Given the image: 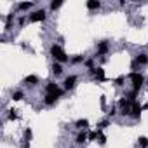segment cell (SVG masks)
I'll use <instances>...</instances> for the list:
<instances>
[{
    "mask_svg": "<svg viewBox=\"0 0 148 148\" xmlns=\"http://www.w3.org/2000/svg\"><path fill=\"white\" fill-rule=\"evenodd\" d=\"M86 5H87V9H89V11H96V9H99V7H101V2H99V0H89Z\"/></svg>",
    "mask_w": 148,
    "mask_h": 148,
    "instance_id": "obj_15",
    "label": "cell"
},
{
    "mask_svg": "<svg viewBox=\"0 0 148 148\" xmlns=\"http://www.w3.org/2000/svg\"><path fill=\"white\" fill-rule=\"evenodd\" d=\"M96 49H98V54H96V56H105V54L108 52V49H110L108 40H101V42H98Z\"/></svg>",
    "mask_w": 148,
    "mask_h": 148,
    "instance_id": "obj_8",
    "label": "cell"
},
{
    "mask_svg": "<svg viewBox=\"0 0 148 148\" xmlns=\"http://www.w3.org/2000/svg\"><path fill=\"white\" fill-rule=\"evenodd\" d=\"M146 64H148V54H146V52H139V54L132 59L131 70H138L139 66H146Z\"/></svg>",
    "mask_w": 148,
    "mask_h": 148,
    "instance_id": "obj_3",
    "label": "cell"
},
{
    "mask_svg": "<svg viewBox=\"0 0 148 148\" xmlns=\"http://www.w3.org/2000/svg\"><path fill=\"white\" fill-rule=\"evenodd\" d=\"M141 112H143V106L139 105V101H132V106H131V117L139 120L141 119Z\"/></svg>",
    "mask_w": 148,
    "mask_h": 148,
    "instance_id": "obj_6",
    "label": "cell"
},
{
    "mask_svg": "<svg viewBox=\"0 0 148 148\" xmlns=\"http://www.w3.org/2000/svg\"><path fill=\"white\" fill-rule=\"evenodd\" d=\"M63 5V0H52V2H51V11H56V9H59Z\"/></svg>",
    "mask_w": 148,
    "mask_h": 148,
    "instance_id": "obj_20",
    "label": "cell"
},
{
    "mask_svg": "<svg viewBox=\"0 0 148 148\" xmlns=\"http://www.w3.org/2000/svg\"><path fill=\"white\" fill-rule=\"evenodd\" d=\"M58 96H54V94H45V98H44V103L47 105V106H52V105H56L58 103Z\"/></svg>",
    "mask_w": 148,
    "mask_h": 148,
    "instance_id": "obj_13",
    "label": "cell"
},
{
    "mask_svg": "<svg viewBox=\"0 0 148 148\" xmlns=\"http://www.w3.org/2000/svg\"><path fill=\"white\" fill-rule=\"evenodd\" d=\"M108 124H110V122H108V120H101V122H99V124H98V131H103V129H105V127H108Z\"/></svg>",
    "mask_w": 148,
    "mask_h": 148,
    "instance_id": "obj_24",
    "label": "cell"
},
{
    "mask_svg": "<svg viewBox=\"0 0 148 148\" xmlns=\"http://www.w3.org/2000/svg\"><path fill=\"white\" fill-rule=\"evenodd\" d=\"M86 141H89V134H87L86 131H80V132L77 134V138H75V143H77V145H84Z\"/></svg>",
    "mask_w": 148,
    "mask_h": 148,
    "instance_id": "obj_11",
    "label": "cell"
},
{
    "mask_svg": "<svg viewBox=\"0 0 148 148\" xmlns=\"http://www.w3.org/2000/svg\"><path fill=\"white\" fill-rule=\"evenodd\" d=\"M63 64L61 63H58V61H54L52 63V66H51V71H52V75L54 77H59V75H63Z\"/></svg>",
    "mask_w": 148,
    "mask_h": 148,
    "instance_id": "obj_10",
    "label": "cell"
},
{
    "mask_svg": "<svg viewBox=\"0 0 148 148\" xmlns=\"http://www.w3.org/2000/svg\"><path fill=\"white\" fill-rule=\"evenodd\" d=\"M138 145H139L141 148H148V138H146V136H139V138H138Z\"/></svg>",
    "mask_w": 148,
    "mask_h": 148,
    "instance_id": "obj_19",
    "label": "cell"
},
{
    "mask_svg": "<svg viewBox=\"0 0 148 148\" xmlns=\"http://www.w3.org/2000/svg\"><path fill=\"white\" fill-rule=\"evenodd\" d=\"M89 73H91L96 80H105V70L103 68H91Z\"/></svg>",
    "mask_w": 148,
    "mask_h": 148,
    "instance_id": "obj_9",
    "label": "cell"
},
{
    "mask_svg": "<svg viewBox=\"0 0 148 148\" xmlns=\"http://www.w3.org/2000/svg\"><path fill=\"white\" fill-rule=\"evenodd\" d=\"M45 18H47L45 11H44V9H38V11H35V12L30 14L28 21H30V23H38V21H45Z\"/></svg>",
    "mask_w": 148,
    "mask_h": 148,
    "instance_id": "obj_5",
    "label": "cell"
},
{
    "mask_svg": "<svg viewBox=\"0 0 148 148\" xmlns=\"http://www.w3.org/2000/svg\"><path fill=\"white\" fill-rule=\"evenodd\" d=\"M92 64H94V61H92V59H86V66H87L89 70H91V68H94Z\"/></svg>",
    "mask_w": 148,
    "mask_h": 148,
    "instance_id": "obj_27",
    "label": "cell"
},
{
    "mask_svg": "<svg viewBox=\"0 0 148 148\" xmlns=\"http://www.w3.org/2000/svg\"><path fill=\"white\" fill-rule=\"evenodd\" d=\"M32 7H33V2H21V4H18V9L19 11H28Z\"/></svg>",
    "mask_w": 148,
    "mask_h": 148,
    "instance_id": "obj_17",
    "label": "cell"
},
{
    "mask_svg": "<svg viewBox=\"0 0 148 148\" xmlns=\"http://www.w3.org/2000/svg\"><path fill=\"white\" fill-rule=\"evenodd\" d=\"M129 79L132 80V91L134 92H139V89H141V86L145 82V77L141 75V73H138V71H131L129 73Z\"/></svg>",
    "mask_w": 148,
    "mask_h": 148,
    "instance_id": "obj_2",
    "label": "cell"
},
{
    "mask_svg": "<svg viewBox=\"0 0 148 148\" xmlns=\"http://www.w3.org/2000/svg\"><path fill=\"white\" fill-rule=\"evenodd\" d=\"M23 98H25L23 91H12V99H14V101H21Z\"/></svg>",
    "mask_w": 148,
    "mask_h": 148,
    "instance_id": "obj_21",
    "label": "cell"
},
{
    "mask_svg": "<svg viewBox=\"0 0 148 148\" xmlns=\"http://www.w3.org/2000/svg\"><path fill=\"white\" fill-rule=\"evenodd\" d=\"M124 82H125V77H124V75H120V77H117V79H115V84H117L119 87H120V86H124Z\"/></svg>",
    "mask_w": 148,
    "mask_h": 148,
    "instance_id": "obj_23",
    "label": "cell"
},
{
    "mask_svg": "<svg viewBox=\"0 0 148 148\" xmlns=\"http://www.w3.org/2000/svg\"><path fill=\"white\" fill-rule=\"evenodd\" d=\"M45 94H54V96L61 98V96L64 94V89H61L56 82H47V86H45Z\"/></svg>",
    "mask_w": 148,
    "mask_h": 148,
    "instance_id": "obj_4",
    "label": "cell"
},
{
    "mask_svg": "<svg viewBox=\"0 0 148 148\" xmlns=\"http://www.w3.org/2000/svg\"><path fill=\"white\" fill-rule=\"evenodd\" d=\"M51 56H52L54 61H58V63H61V64L70 61V58H68V54L63 51V47H61V45H56V44L51 45Z\"/></svg>",
    "mask_w": 148,
    "mask_h": 148,
    "instance_id": "obj_1",
    "label": "cell"
},
{
    "mask_svg": "<svg viewBox=\"0 0 148 148\" xmlns=\"http://www.w3.org/2000/svg\"><path fill=\"white\" fill-rule=\"evenodd\" d=\"M18 117V110H9V120H16Z\"/></svg>",
    "mask_w": 148,
    "mask_h": 148,
    "instance_id": "obj_22",
    "label": "cell"
},
{
    "mask_svg": "<svg viewBox=\"0 0 148 148\" xmlns=\"http://www.w3.org/2000/svg\"><path fill=\"white\" fill-rule=\"evenodd\" d=\"M75 86H77V77H75V75H68V77L64 79V82H63V89H64V91H71Z\"/></svg>",
    "mask_w": 148,
    "mask_h": 148,
    "instance_id": "obj_7",
    "label": "cell"
},
{
    "mask_svg": "<svg viewBox=\"0 0 148 148\" xmlns=\"http://www.w3.org/2000/svg\"><path fill=\"white\" fill-rule=\"evenodd\" d=\"M115 113H117V112H115V108H110V112H108V115L112 117V115H115Z\"/></svg>",
    "mask_w": 148,
    "mask_h": 148,
    "instance_id": "obj_28",
    "label": "cell"
},
{
    "mask_svg": "<svg viewBox=\"0 0 148 148\" xmlns=\"http://www.w3.org/2000/svg\"><path fill=\"white\" fill-rule=\"evenodd\" d=\"M98 132H99V136H98V138H99V145H105V143H106V136L101 134V131H98Z\"/></svg>",
    "mask_w": 148,
    "mask_h": 148,
    "instance_id": "obj_26",
    "label": "cell"
},
{
    "mask_svg": "<svg viewBox=\"0 0 148 148\" xmlns=\"http://www.w3.org/2000/svg\"><path fill=\"white\" fill-rule=\"evenodd\" d=\"M75 127L80 129V131H86V129L89 127V120H87V119H79V120L75 122Z\"/></svg>",
    "mask_w": 148,
    "mask_h": 148,
    "instance_id": "obj_14",
    "label": "cell"
},
{
    "mask_svg": "<svg viewBox=\"0 0 148 148\" xmlns=\"http://www.w3.org/2000/svg\"><path fill=\"white\" fill-rule=\"evenodd\" d=\"M70 63H71V64H79V63H86V58H84V56H80V54H77V56H73V58L70 59Z\"/></svg>",
    "mask_w": 148,
    "mask_h": 148,
    "instance_id": "obj_16",
    "label": "cell"
},
{
    "mask_svg": "<svg viewBox=\"0 0 148 148\" xmlns=\"http://www.w3.org/2000/svg\"><path fill=\"white\" fill-rule=\"evenodd\" d=\"M32 136H33V131L28 127V129H25V134H23V141H26V143H30L32 141Z\"/></svg>",
    "mask_w": 148,
    "mask_h": 148,
    "instance_id": "obj_18",
    "label": "cell"
},
{
    "mask_svg": "<svg viewBox=\"0 0 148 148\" xmlns=\"http://www.w3.org/2000/svg\"><path fill=\"white\" fill-rule=\"evenodd\" d=\"M23 84L25 86H35V84H38V77L37 75H28V77L23 79Z\"/></svg>",
    "mask_w": 148,
    "mask_h": 148,
    "instance_id": "obj_12",
    "label": "cell"
},
{
    "mask_svg": "<svg viewBox=\"0 0 148 148\" xmlns=\"http://www.w3.org/2000/svg\"><path fill=\"white\" fill-rule=\"evenodd\" d=\"M21 148H30V143H26V141H23V145H21Z\"/></svg>",
    "mask_w": 148,
    "mask_h": 148,
    "instance_id": "obj_29",
    "label": "cell"
},
{
    "mask_svg": "<svg viewBox=\"0 0 148 148\" xmlns=\"http://www.w3.org/2000/svg\"><path fill=\"white\" fill-rule=\"evenodd\" d=\"M98 136H99V132H98V131H94V132H89V141H94Z\"/></svg>",
    "mask_w": 148,
    "mask_h": 148,
    "instance_id": "obj_25",
    "label": "cell"
}]
</instances>
